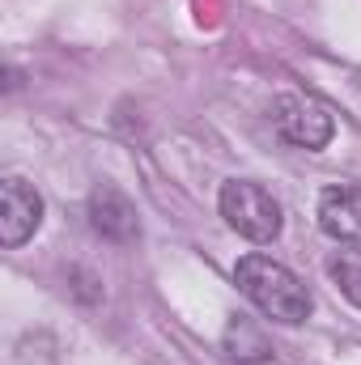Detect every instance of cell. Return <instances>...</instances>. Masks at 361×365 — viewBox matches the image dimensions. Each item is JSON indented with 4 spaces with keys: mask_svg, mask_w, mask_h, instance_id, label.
I'll list each match as a JSON object with an SVG mask.
<instances>
[{
    "mask_svg": "<svg viewBox=\"0 0 361 365\" xmlns=\"http://www.w3.org/2000/svg\"><path fill=\"white\" fill-rule=\"evenodd\" d=\"M234 284L243 289V297L272 323H285V327H298L310 319V289L302 284V276L289 272L280 259L272 255H243L238 268H234Z\"/></svg>",
    "mask_w": 361,
    "mask_h": 365,
    "instance_id": "6da1fadb",
    "label": "cell"
},
{
    "mask_svg": "<svg viewBox=\"0 0 361 365\" xmlns=\"http://www.w3.org/2000/svg\"><path fill=\"white\" fill-rule=\"evenodd\" d=\"M221 217H225V225L238 234V238H247V242H255V247H268L280 238V225H285V217H280V204L272 200V191H264L260 182L251 179H230L221 187Z\"/></svg>",
    "mask_w": 361,
    "mask_h": 365,
    "instance_id": "7a4b0ae2",
    "label": "cell"
},
{
    "mask_svg": "<svg viewBox=\"0 0 361 365\" xmlns=\"http://www.w3.org/2000/svg\"><path fill=\"white\" fill-rule=\"evenodd\" d=\"M327 276L336 280V289H340L353 306H361V247H340V251H332Z\"/></svg>",
    "mask_w": 361,
    "mask_h": 365,
    "instance_id": "ba28073f",
    "label": "cell"
},
{
    "mask_svg": "<svg viewBox=\"0 0 361 365\" xmlns=\"http://www.w3.org/2000/svg\"><path fill=\"white\" fill-rule=\"evenodd\" d=\"M272 123H276L280 140H289V145H298L306 153L332 145V136H336L332 110L319 98H306V93H280L276 106H272Z\"/></svg>",
    "mask_w": 361,
    "mask_h": 365,
    "instance_id": "3957f363",
    "label": "cell"
},
{
    "mask_svg": "<svg viewBox=\"0 0 361 365\" xmlns=\"http://www.w3.org/2000/svg\"><path fill=\"white\" fill-rule=\"evenodd\" d=\"M225 349H230V357L238 365H247V361H264V357H272V349H268V340L243 319V314H234L230 319V327H225Z\"/></svg>",
    "mask_w": 361,
    "mask_h": 365,
    "instance_id": "52a82bcc",
    "label": "cell"
},
{
    "mask_svg": "<svg viewBox=\"0 0 361 365\" xmlns=\"http://www.w3.org/2000/svg\"><path fill=\"white\" fill-rule=\"evenodd\" d=\"M43 225V195L30 187L26 179H4L0 182V242L13 251V247H26Z\"/></svg>",
    "mask_w": 361,
    "mask_h": 365,
    "instance_id": "277c9868",
    "label": "cell"
},
{
    "mask_svg": "<svg viewBox=\"0 0 361 365\" xmlns=\"http://www.w3.org/2000/svg\"><path fill=\"white\" fill-rule=\"evenodd\" d=\"M319 230L332 242L357 247L361 242V187L357 182H336L319 195Z\"/></svg>",
    "mask_w": 361,
    "mask_h": 365,
    "instance_id": "5b68a950",
    "label": "cell"
},
{
    "mask_svg": "<svg viewBox=\"0 0 361 365\" xmlns=\"http://www.w3.org/2000/svg\"><path fill=\"white\" fill-rule=\"evenodd\" d=\"M90 225L106 238V242H136L141 238V221H136V208H132V200L123 195V191H115V187H93L90 195Z\"/></svg>",
    "mask_w": 361,
    "mask_h": 365,
    "instance_id": "8992f818",
    "label": "cell"
},
{
    "mask_svg": "<svg viewBox=\"0 0 361 365\" xmlns=\"http://www.w3.org/2000/svg\"><path fill=\"white\" fill-rule=\"evenodd\" d=\"M247 365H276V361H272V357H264V361H247Z\"/></svg>",
    "mask_w": 361,
    "mask_h": 365,
    "instance_id": "9c48e42d",
    "label": "cell"
}]
</instances>
